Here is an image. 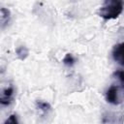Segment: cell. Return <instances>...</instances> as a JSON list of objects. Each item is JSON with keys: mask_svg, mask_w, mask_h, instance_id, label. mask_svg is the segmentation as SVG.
<instances>
[{"mask_svg": "<svg viewBox=\"0 0 124 124\" xmlns=\"http://www.w3.org/2000/svg\"><path fill=\"white\" fill-rule=\"evenodd\" d=\"M123 6L124 0H104L98 14L105 20L114 19L121 15Z\"/></svg>", "mask_w": 124, "mask_h": 124, "instance_id": "cell-1", "label": "cell"}, {"mask_svg": "<svg viewBox=\"0 0 124 124\" xmlns=\"http://www.w3.org/2000/svg\"><path fill=\"white\" fill-rule=\"evenodd\" d=\"M112 57L118 64L124 66V42L117 44L112 48Z\"/></svg>", "mask_w": 124, "mask_h": 124, "instance_id": "cell-2", "label": "cell"}, {"mask_svg": "<svg viewBox=\"0 0 124 124\" xmlns=\"http://www.w3.org/2000/svg\"><path fill=\"white\" fill-rule=\"evenodd\" d=\"M13 95H14V87L13 86H9L7 88H5L2 93H1V97H0V103L3 106H8L11 104L12 100H13Z\"/></svg>", "mask_w": 124, "mask_h": 124, "instance_id": "cell-3", "label": "cell"}, {"mask_svg": "<svg viewBox=\"0 0 124 124\" xmlns=\"http://www.w3.org/2000/svg\"><path fill=\"white\" fill-rule=\"evenodd\" d=\"M1 27L4 28L10 21L11 16H10V11L5 9V8H1Z\"/></svg>", "mask_w": 124, "mask_h": 124, "instance_id": "cell-4", "label": "cell"}, {"mask_svg": "<svg viewBox=\"0 0 124 124\" xmlns=\"http://www.w3.org/2000/svg\"><path fill=\"white\" fill-rule=\"evenodd\" d=\"M16 52L17 57H18L20 60H24V59L27 57V55H28V49H27L26 46H18V47L16 48Z\"/></svg>", "mask_w": 124, "mask_h": 124, "instance_id": "cell-5", "label": "cell"}, {"mask_svg": "<svg viewBox=\"0 0 124 124\" xmlns=\"http://www.w3.org/2000/svg\"><path fill=\"white\" fill-rule=\"evenodd\" d=\"M36 106H37V108H38L40 110H42L43 112H47V111H49L50 108H51L50 105H49L48 103H46V102H44V101H37V102H36Z\"/></svg>", "mask_w": 124, "mask_h": 124, "instance_id": "cell-6", "label": "cell"}, {"mask_svg": "<svg viewBox=\"0 0 124 124\" xmlns=\"http://www.w3.org/2000/svg\"><path fill=\"white\" fill-rule=\"evenodd\" d=\"M75 62H76V59L71 53H67L63 58V63L68 67H72L75 64Z\"/></svg>", "mask_w": 124, "mask_h": 124, "instance_id": "cell-7", "label": "cell"}, {"mask_svg": "<svg viewBox=\"0 0 124 124\" xmlns=\"http://www.w3.org/2000/svg\"><path fill=\"white\" fill-rule=\"evenodd\" d=\"M7 123L17 124V123H18V121H17V119H16V115H15V114L10 115V116H9V118H8V119L5 121V124H7Z\"/></svg>", "mask_w": 124, "mask_h": 124, "instance_id": "cell-8", "label": "cell"}]
</instances>
